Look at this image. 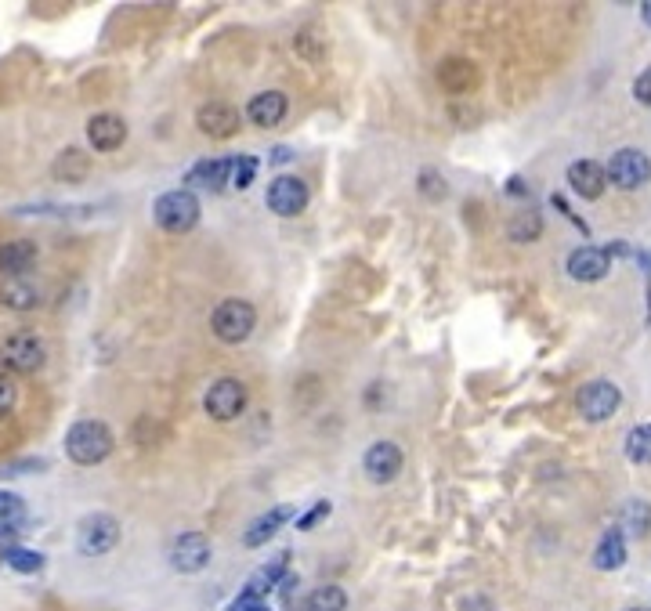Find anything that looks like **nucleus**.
Here are the masks:
<instances>
[{
  "instance_id": "19",
  "label": "nucleus",
  "mask_w": 651,
  "mask_h": 611,
  "mask_svg": "<svg viewBox=\"0 0 651 611\" xmlns=\"http://www.w3.org/2000/svg\"><path fill=\"white\" fill-rule=\"evenodd\" d=\"M438 80H442L445 91L453 94H467L474 84H478V69L467 62V58H449L442 69H438Z\"/></svg>"
},
{
  "instance_id": "10",
  "label": "nucleus",
  "mask_w": 651,
  "mask_h": 611,
  "mask_svg": "<svg viewBox=\"0 0 651 611\" xmlns=\"http://www.w3.org/2000/svg\"><path fill=\"white\" fill-rule=\"evenodd\" d=\"M402 449L395 442H377L369 445L366 460H362V470H366V478L373 485H391V481L402 474Z\"/></svg>"
},
{
  "instance_id": "34",
  "label": "nucleus",
  "mask_w": 651,
  "mask_h": 611,
  "mask_svg": "<svg viewBox=\"0 0 651 611\" xmlns=\"http://www.w3.org/2000/svg\"><path fill=\"white\" fill-rule=\"evenodd\" d=\"M228 611H268V604L261 597H250V593H239L236 601L228 604Z\"/></svg>"
},
{
  "instance_id": "22",
  "label": "nucleus",
  "mask_w": 651,
  "mask_h": 611,
  "mask_svg": "<svg viewBox=\"0 0 651 611\" xmlns=\"http://www.w3.org/2000/svg\"><path fill=\"white\" fill-rule=\"evenodd\" d=\"M286 557H290V554H279L272 564H265V568H257V572L250 575V583H246V590H243V593H250V597H261V601H265V593H268V590H275V586L283 583Z\"/></svg>"
},
{
  "instance_id": "12",
  "label": "nucleus",
  "mask_w": 651,
  "mask_h": 611,
  "mask_svg": "<svg viewBox=\"0 0 651 611\" xmlns=\"http://www.w3.org/2000/svg\"><path fill=\"white\" fill-rule=\"evenodd\" d=\"M196 127L203 134H210V138H232L239 131V113L225 102H207L199 105Z\"/></svg>"
},
{
  "instance_id": "24",
  "label": "nucleus",
  "mask_w": 651,
  "mask_h": 611,
  "mask_svg": "<svg viewBox=\"0 0 651 611\" xmlns=\"http://www.w3.org/2000/svg\"><path fill=\"white\" fill-rule=\"evenodd\" d=\"M55 178L58 181H69V185H76V181L87 178V156L80 149H66L62 156L55 160Z\"/></svg>"
},
{
  "instance_id": "14",
  "label": "nucleus",
  "mask_w": 651,
  "mask_h": 611,
  "mask_svg": "<svg viewBox=\"0 0 651 611\" xmlns=\"http://www.w3.org/2000/svg\"><path fill=\"white\" fill-rule=\"evenodd\" d=\"M127 138V123L113 113H102V116H91L87 123V141H91V149L95 152H116Z\"/></svg>"
},
{
  "instance_id": "35",
  "label": "nucleus",
  "mask_w": 651,
  "mask_h": 611,
  "mask_svg": "<svg viewBox=\"0 0 651 611\" xmlns=\"http://www.w3.org/2000/svg\"><path fill=\"white\" fill-rule=\"evenodd\" d=\"M330 514V503H326V499H322V503H315L312 510H308V514L301 517V521H297V528H304V532H308V528L315 525V521H322V517Z\"/></svg>"
},
{
  "instance_id": "36",
  "label": "nucleus",
  "mask_w": 651,
  "mask_h": 611,
  "mask_svg": "<svg viewBox=\"0 0 651 611\" xmlns=\"http://www.w3.org/2000/svg\"><path fill=\"white\" fill-rule=\"evenodd\" d=\"M434 181H442V178H438L434 170H424V181H420V188H424L431 199H442L445 196V185H434Z\"/></svg>"
},
{
  "instance_id": "7",
  "label": "nucleus",
  "mask_w": 651,
  "mask_h": 611,
  "mask_svg": "<svg viewBox=\"0 0 651 611\" xmlns=\"http://www.w3.org/2000/svg\"><path fill=\"white\" fill-rule=\"evenodd\" d=\"M619 405H623V395H619V387L608 384V380H590L586 387H579V395H576L579 416H583V420H590V423L608 420Z\"/></svg>"
},
{
  "instance_id": "37",
  "label": "nucleus",
  "mask_w": 651,
  "mask_h": 611,
  "mask_svg": "<svg viewBox=\"0 0 651 611\" xmlns=\"http://www.w3.org/2000/svg\"><path fill=\"white\" fill-rule=\"evenodd\" d=\"M463 611H492V604L485 597H471V601H463Z\"/></svg>"
},
{
  "instance_id": "6",
  "label": "nucleus",
  "mask_w": 651,
  "mask_h": 611,
  "mask_svg": "<svg viewBox=\"0 0 651 611\" xmlns=\"http://www.w3.org/2000/svg\"><path fill=\"white\" fill-rule=\"evenodd\" d=\"M203 409H207L210 420H217V423L236 420L246 409V384L236 380V376H221L217 384H210L207 398H203Z\"/></svg>"
},
{
  "instance_id": "21",
  "label": "nucleus",
  "mask_w": 651,
  "mask_h": 611,
  "mask_svg": "<svg viewBox=\"0 0 651 611\" xmlns=\"http://www.w3.org/2000/svg\"><path fill=\"white\" fill-rule=\"evenodd\" d=\"M623 561H626V539L619 528H612V532H604V539L597 543L594 564L601 572H615V568H623Z\"/></svg>"
},
{
  "instance_id": "8",
  "label": "nucleus",
  "mask_w": 651,
  "mask_h": 611,
  "mask_svg": "<svg viewBox=\"0 0 651 611\" xmlns=\"http://www.w3.org/2000/svg\"><path fill=\"white\" fill-rule=\"evenodd\" d=\"M608 181H615L619 188H641L651 178V160L641 149H619L604 167Z\"/></svg>"
},
{
  "instance_id": "23",
  "label": "nucleus",
  "mask_w": 651,
  "mask_h": 611,
  "mask_svg": "<svg viewBox=\"0 0 651 611\" xmlns=\"http://www.w3.org/2000/svg\"><path fill=\"white\" fill-rule=\"evenodd\" d=\"M293 510L290 507H275V510H268V514H261L254 521V525L246 528V536H243V543L246 546H261V543H268V539L279 532V525H283L286 517H290Z\"/></svg>"
},
{
  "instance_id": "32",
  "label": "nucleus",
  "mask_w": 651,
  "mask_h": 611,
  "mask_svg": "<svg viewBox=\"0 0 651 611\" xmlns=\"http://www.w3.org/2000/svg\"><path fill=\"white\" fill-rule=\"evenodd\" d=\"M626 517H630V525H633V532H637V536H644V532H648V507H644V503H630V507H626Z\"/></svg>"
},
{
  "instance_id": "30",
  "label": "nucleus",
  "mask_w": 651,
  "mask_h": 611,
  "mask_svg": "<svg viewBox=\"0 0 651 611\" xmlns=\"http://www.w3.org/2000/svg\"><path fill=\"white\" fill-rule=\"evenodd\" d=\"M22 499L15 496V492H8V489H0V525H11V521H19L22 517Z\"/></svg>"
},
{
  "instance_id": "33",
  "label": "nucleus",
  "mask_w": 651,
  "mask_h": 611,
  "mask_svg": "<svg viewBox=\"0 0 651 611\" xmlns=\"http://www.w3.org/2000/svg\"><path fill=\"white\" fill-rule=\"evenodd\" d=\"M633 98L641 105H651V69H644V73L633 80Z\"/></svg>"
},
{
  "instance_id": "28",
  "label": "nucleus",
  "mask_w": 651,
  "mask_h": 611,
  "mask_svg": "<svg viewBox=\"0 0 651 611\" xmlns=\"http://www.w3.org/2000/svg\"><path fill=\"white\" fill-rule=\"evenodd\" d=\"M254 174H257V160H254V156H239V160H232V174H228V181H232L236 188H250Z\"/></svg>"
},
{
  "instance_id": "26",
  "label": "nucleus",
  "mask_w": 651,
  "mask_h": 611,
  "mask_svg": "<svg viewBox=\"0 0 651 611\" xmlns=\"http://www.w3.org/2000/svg\"><path fill=\"white\" fill-rule=\"evenodd\" d=\"M626 456L633 463H651V423H641L626 434Z\"/></svg>"
},
{
  "instance_id": "2",
  "label": "nucleus",
  "mask_w": 651,
  "mask_h": 611,
  "mask_svg": "<svg viewBox=\"0 0 651 611\" xmlns=\"http://www.w3.org/2000/svg\"><path fill=\"white\" fill-rule=\"evenodd\" d=\"M152 217H156V225L170 235H185L196 228L199 221V199L192 196L189 188H174V192H163L156 199V207H152Z\"/></svg>"
},
{
  "instance_id": "9",
  "label": "nucleus",
  "mask_w": 651,
  "mask_h": 611,
  "mask_svg": "<svg viewBox=\"0 0 651 611\" xmlns=\"http://www.w3.org/2000/svg\"><path fill=\"white\" fill-rule=\"evenodd\" d=\"M268 210H275L279 217H297L304 207H308V185L293 174H283L268 185Z\"/></svg>"
},
{
  "instance_id": "31",
  "label": "nucleus",
  "mask_w": 651,
  "mask_h": 611,
  "mask_svg": "<svg viewBox=\"0 0 651 611\" xmlns=\"http://www.w3.org/2000/svg\"><path fill=\"white\" fill-rule=\"evenodd\" d=\"M15 398H19V387H15V380H11L8 373H0V420L15 409Z\"/></svg>"
},
{
  "instance_id": "29",
  "label": "nucleus",
  "mask_w": 651,
  "mask_h": 611,
  "mask_svg": "<svg viewBox=\"0 0 651 611\" xmlns=\"http://www.w3.org/2000/svg\"><path fill=\"white\" fill-rule=\"evenodd\" d=\"M510 235H514L518 243H529V239H536V235H539V217L532 214V210H521L518 221L510 225Z\"/></svg>"
},
{
  "instance_id": "27",
  "label": "nucleus",
  "mask_w": 651,
  "mask_h": 611,
  "mask_svg": "<svg viewBox=\"0 0 651 611\" xmlns=\"http://www.w3.org/2000/svg\"><path fill=\"white\" fill-rule=\"evenodd\" d=\"M4 561H8L15 572H40V568H44V557H40L37 550H22V546L8 550V554H4Z\"/></svg>"
},
{
  "instance_id": "11",
  "label": "nucleus",
  "mask_w": 651,
  "mask_h": 611,
  "mask_svg": "<svg viewBox=\"0 0 651 611\" xmlns=\"http://www.w3.org/2000/svg\"><path fill=\"white\" fill-rule=\"evenodd\" d=\"M170 564H174L178 572H185V575L203 572V568L210 564L207 536H199V532H185V536L174 539V546H170Z\"/></svg>"
},
{
  "instance_id": "5",
  "label": "nucleus",
  "mask_w": 651,
  "mask_h": 611,
  "mask_svg": "<svg viewBox=\"0 0 651 611\" xmlns=\"http://www.w3.org/2000/svg\"><path fill=\"white\" fill-rule=\"evenodd\" d=\"M120 543V521L113 514H87L76 528V546L87 557H102Z\"/></svg>"
},
{
  "instance_id": "1",
  "label": "nucleus",
  "mask_w": 651,
  "mask_h": 611,
  "mask_svg": "<svg viewBox=\"0 0 651 611\" xmlns=\"http://www.w3.org/2000/svg\"><path fill=\"white\" fill-rule=\"evenodd\" d=\"M113 431L105 427L102 420H80L66 431V452L69 460L80 463V467H95L102 463L109 452H113Z\"/></svg>"
},
{
  "instance_id": "38",
  "label": "nucleus",
  "mask_w": 651,
  "mask_h": 611,
  "mask_svg": "<svg viewBox=\"0 0 651 611\" xmlns=\"http://www.w3.org/2000/svg\"><path fill=\"white\" fill-rule=\"evenodd\" d=\"M641 15H644V22H648V26H651V0L641 8Z\"/></svg>"
},
{
  "instance_id": "4",
  "label": "nucleus",
  "mask_w": 651,
  "mask_h": 611,
  "mask_svg": "<svg viewBox=\"0 0 651 611\" xmlns=\"http://www.w3.org/2000/svg\"><path fill=\"white\" fill-rule=\"evenodd\" d=\"M257 326V311L254 304L246 301H225L217 304L214 319H210V329H214L217 340H225V344H243Z\"/></svg>"
},
{
  "instance_id": "13",
  "label": "nucleus",
  "mask_w": 651,
  "mask_h": 611,
  "mask_svg": "<svg viewBox=\"0 0 651 611\" xmlns=\"http://www.w3.org/2000/svg\"><path fill=\"white\" fill-rule=\"evenodd\" d=\"M608 268H612V254H608V250H597V246H579L576 254L568 257V275L576 282L604 279Z\"/></svg>"
},
{
  "instance_id": "20",
  "label": "nucleus",
  "mask_w": 651,
  "mask_h": 611,
  "mask_svg": "<svg viewBox=\"0 0 651 611\" xmlns=\"http://www.w3.org/2000/svg\"><path fill=\"white\" fill-rule=\"evenodd\" d=\"M228 174H232V160H199L196 167L189 170V185L192 188H210V192H217V188L225 185Z\"/></svg>"
},
{
  "instance_id": "15",
  "label": "nucleus",
  "mask_w": 651,
  "mask_h": 611,
  "mask_svg": "<svg viewBox=\"0 0 651 611\" xmlns=\"http://www.w3.org/2000/svg\"><path fill=\"white\" fill-rule=\"evenodd\" d=\"M37 261V243L33 239H11L0 246V275L4 279H22Z\"/></svg>"
},
{
  "instance_id": "3",
  "label": "nucleus",
  "mask_w": 651,
  "mask_h": 611,
  "mask_svg": "<svg viewBox=\"0 0 651 611\" xmlns=\"http://www.w3.org/2000/svg\"><path fill=\"white\" fill-rule=\"evenodd\" d=\"M0 358L15 373H37L48 362V344L33 329H19V333H8L0 340Z\"/></svg>"
},
{
  "instance_id": "25",
  "label": "nucleus",
  "mask_w": 651,
  "mask_h": 611,
  "mask_svg": "<svg viewBox=\"0 0 651 611\" xmlns=\"http://www.w3.org/2000/svg\"><path fill=\"white\" fill-rule=\"evenodd\" d=\"M348 608V593L340 586H319V590L308 597V611H344Z\"/></svg>"
},
{
  "instance_id": "16",
  "label": "nucleus",
  "mask_w": 651,
  "mask_h": 611,
  "mask_svg": "<svg viewBox=\"0 0 651 611\" xmlns=\"http://www.w3.org/2000/svg\"><path fill=\"white\" fill-rule=\"evenodd\" d=\"M568 185H572V192L583 199H597L604 192V185H608V174H604L601 163L594 160H579L568 167Z\"/></svg>"
},
{
  "instance_id": "17",
  "label": "nucleus",
  "mask_w": 651,
  "mask_h": 611,
  "mask_svg": "<svg viewBox=\"0 0 651 611\" xmlns=\"http://www.w3.org/2000/svg\"><path fill=\"white\" fill-rule=\"evenodd\" d=\"M283 116H286V94L279 91H261L246 105V120L254 123V127H275V123H283Z\"/></svg>"
},
{
  "instance_id": "18",
  "label": "nucleus",
  "mask_w": 651,
  "mask_h": 611,
  "mask_svg": "<svg viewBox=\"0 0 651 611\" xmlns=\"http://www.w3.org/2000/svg\"><path fill=\"white\" fill-rule=\"evenodd\" d=\"M0 304L11 311H33L40 304V290L26 279H4L0 282Z\"/></svg>"
}]
</instances>
